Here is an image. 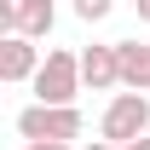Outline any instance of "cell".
<instances>
[{"label": "cell", "instance_id": "cell-2", "mask_svg": "<svg viewBox=\"0 0 150 150\" xmlns=\"http://www.w3.org/2000/svg\"><path fill=\"white\" fill-rule=\"evenodd\" d=\"M150 133V93H115L98 115V139H110V144H133V139H144Z\"/></svg>", "mask_w": 150, "mask_h": 150}, {"label": "cell", "instance_id": "cell-6", "mask_svg": "<svg viewBox=\"0 0 150 150\" xmlns=\"http://www.w3.org/2000/svg\"><path fill=\"white\" fill-rule=\"evenodd\" d=\"M115 52H121V87L150 93V46L144 40H115Z\"/></svg>", "mask_w": 150, "mask_h": 150}, {"label": "cell", "instance_id": "cell-1", "mask_svg": "<svg viewBox=\"0 0 150 150\" xmlns=\"http://www.w3.org/2000/svg\"><path fill=\"white\" fill-rule=\"evenodd\" d=\"M35 104H75V93L87 87L81 81V52H69V46H52L46 52V64L35 69Z\"/></svg>", "mask_w": 150, "mask_h": 150}, {"label": "cell", "instance_id": "cell-5", "mask_svg": "<svg viewBox=\"0 0 150 150\" xmlns=\"http://www.w3.org/2000/svg\"><path fill=\"white\" fill-rule=\"evenodd\" d=\"M81 81L93 87V93H110V87H121V52L110 46H87L81 52Z\"/></svg>", "mask_w": 150, "mask_h": 150}, {"label": "cell", "instance_id": "cell-4", "mask_svg": "<svg viewBox=\"0 0 150 150\" xmlns=\"http://www.w3.org/2000/svg\"><path fill=\"white\" fill-rule=\"evenodd\" d=\"M46 64L40 46L29 35H0V81L6 87H23V81H35V69Z\"/></svg>", "mask_w": 150, "mask_h": 150}, {"label": "cell", "instance_id": "cell-3", "mask_svg": "<svg viewBox=\"0 0 150 150\" xmlns=\"http://www.w3.org/2000/svg\"><path fill=\"white\" fill-rule=\"evenodd\" d=\"M87 133V121H81V110L75 104H29V110H18V139H29V144H40V139H81Z\"/></svg>", "mask_w": 150, "mask_h": 150}, {"label": "cell", "instance_id": "cell-10", "mask_svg": "<svg viewBox=\"0 0 150 150\" xmlns=\"http://www.w3.org/2000/svg\"><path fill=\"white\" fill-rule=\"evenodd\" d=\"M115 150H150V133H144V139H133V144H115Z\"/></svg>", "mask_w": 150, "mask_h": 150}, {"label": "cell", "instance_id": "cell-12", "mask_svg": "<svg viewBox=\"0 0 150 150\" xmlns=\"http://www.w3.org/2000/svg\"><path fill=\"white\" fill-rule=\"evenodd\" d=\"M18 150H35V144H18Z\"/></svg>", "mask_w": 150, "mask_h": 150}, {"label": "cell", "instance_id": "cell-9", "mask_svg": "<svg viewBox=\"0 0 150 150\" xmlns=\"http://www.w3.org/2000/svg\"><path fill=\"white\" fill-rule=\"evenodd\" d=\"M35 150H75V144H69V139H40Z\"/></svg>", "mask_w": 150, "mask_h": 150}, {"label": "cell", "instance_id": "cell-7", "mask_svg": "<svg viewBox=\"0 0 150 150\" xmlns=\"http://www.w3.org/2000/svg\"><path fill=\"white\" fill-rule=\"evenodd\" d=\"M18 12H23L18 35L40 40V35H52V23H58V0H18Z\"/></svg>", "mask_w": 150, "mask_h": 150}, {"label": "cell", "instance_id": "cell-8", "mask_svg": "<svg viewBox=\"0 0 150 150\" xmlns=\"http://www.w3.org/2000/svg\"><path fill=\"white\" fill-rule=\"evenodd\" d=\"M69 12H75L81 23H104V18L115 12V0H69Z\"/></svg>", "mask_w": 150, "mask_h": 150}, {"label": "cell", "instance_id": "cell-11", "mask_svg": "<svg viewBox=\"0 0 150 150\" xmlns=\"http://www.w3.org/2000/svg\"><path fill=\"white\" fill-rule=\"evenodd\" d=\"M133 6H139V23H150V0H133Z\"/></svg>", "mask_w": 150, "mask_h": 150}]
</instances>
